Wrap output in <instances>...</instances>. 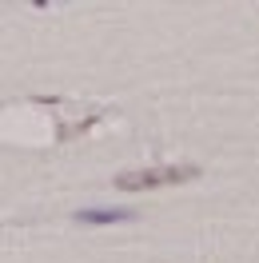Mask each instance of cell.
Instances as JSON below:
<instances>
[{"mask_svg":"<svg viewBox=\"0 0 259 263\" xmlns=\"http://www.w3.org/2000/svg\"><path fill=\"white\" fill-rule=\"evenodd\" d=\"M199 176V167L192 164H152V167H136V172H120L116 187L120 192H156V187H176Z\"/></svg>","mask_w":259,"mask_h":263,"instance_id":"6da1fadb","label":"cell"},{"mask_svg":"<svg viewBox=\"0 0 259 263\" xmlns=\"http://www.w3.org/2000/svg\"><path fill=\"white\" fill-rule=\"evenodd\" d=\"M80 223H128L136 219V212H80Z\"/></svg>","mask_w":259,"mask_h":263,"instance_id":"7a4b0ae2","label":"cell"}]
</instances>
